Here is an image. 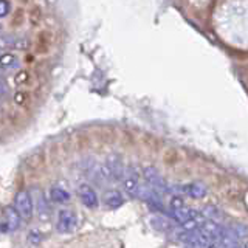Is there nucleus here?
<instances>
[{
	"label": "nucleus",
	"instance_id": "obj_7",
	"mask_svg": "<svg viewBox=\"0 0 248 248\" xmlns=\"http://www.w3.org/2000/svg\"><path fill=\"white\" fill-rule=\"evenodd\" d=\"M22 70V59L14 51H3L2 54V75H16Z\"/></svg>",
	"mask_w": 248,
	"mask_h": 248
},
{
	"label": "nucleus",
	"instance_id": "obj_22",
	"mask_svg": "<svg viewBox=\"0 0 248 248\" xmlns=\"http://www.w3.org/2000/svg\"><path fill=\"white\" fill-rule=\"evenodd\" d=\"M42 17V10L41 6H33L30 10V20H31V25H37L39 20Z\"/></svg>",
	"mask_w": 248,
	"mask_h": 248
},
{
	"label": "nucleus",
	"instance_id": "obj_11",
	"mask_svg": "<svg viewBox=\"0 0 248 248\" xmlns=\"http://www.w3.org/2000/svg\"><path fill=\"white\" fill-rule=\"evenodd\" d=\"M78 196H79L81 202L82 203L93 209V208H98V203H99V200H98V196H96V191L92 188L90 185H81L79 188H78Z\"/></svg>",
	"mask_w": 248,
	"mask_h": 248
},
{
	"label": "nucleus",
	"instance_id": "obj_16",
	"mask_svg": "<svg viewBox=\"0 0 248 248\" xmlns=\"http://www.w3.org/2000/svg\"><path fill=\"white\" fill-rule=\"evenodd\" d=\"M124 203V197L120 191H108L104 196V205L108 209H118Z\"/></svg>",
	"mask_w": 248,
	"mask_h": 248
},
{
	"label": "nucleus",
	"instance_id": "obj_24",
	"mask_svg": "<svg viewBox=\"0 0 248 248\" xmlns=\"http://www.w3.org/2000/svg\"><path fill=\"white\" fill-rule=\"evenodd\" d=\"M8 92H11L10 89H8V82H6V78L3 76L2 78V99L5 101L6 96H8Z\"/></svg>",
	"mask_w": 248,
	"mask_h": 248
},
{
	"label": "nucleus",
	"instance_id": "obj_20",
	"mask_svg": "<svg viewBox=\"0 0 248 248\" xmlns=\"http://www.w3.org/2000/svg\"><path fill=\"white\" fill-rule=\"evenodd\" d=\"M23 22H25V11H23V8H19V10H16L14 14L11 16L10 28L17 30V28L23 27Z\"/></svg>",
	"mask_w": 248,
	"mask_h": 248
},
{
	"label": "nucleus",
	"instance_id": "obj_28",
	"mask_svg": "<svg viewBox=\"0 0 248 248\" xmlns=\"http://www.w3.org/2000/svg\"><path fill=\"white\" fill-rule=\"evenodd\" d=\"M231 248H242V247H240V245H234V247H231Z\"/></svg>",
	"mask_w": 248,
	"mask_h": 248
},
{
	"label": "nucleus",
	"instance_id": "obj_19",
	"mask_svg": "<svg viewBox=\"0 0 248 248\" xmlns=\"http://www.w3.org/2000/svg\"><path fill=\"white\" fill-rule=\"evenodd\" d=\"M230 231L234 234V237L239 240V242H242V240H247L248 239V227H245V225L242 223H232L230 225Z\"/></svg>",
	"mask_w": 248,
	"mask_h": 248
},
{
	"label": "nucleus",
	"instance_id": "obj_13",
	"mask_svg": "<svg viewBox=\"0 0 248 248\" xmlns=\"http://www.w3.org/2000/svg\"><path fill=\"white\" fill-rule=\"evenodd\" d=\"M33 202H34V208H36L37 216L41 217L42 220L48 219L50 217V206H48V202H46L42 191L36 189L34 196H33Z\"/></svg>",
	"mask_w": 248,
	"mask_h": 248
},
{
	"label": "nucleus",
	"instance_id": "obj_5",
	"mask_svg": "<svg viewBox=\"0 0 248 248\" xmlns=\"http://www.w3.org/2000/svg\"><path fill=\"white\" fill-rule=\"evenodd\" d=\"M141 175L137 170V168L129 166L126 168V172L123 175V188L130 196H138L140 189H141Z\"/></svg>",
	"mask_w": 248,
	"mask_h": 248
},
{
	"label": "nucleus",
	"instance_id": "obj_2",
	"mask_svg": "<svg viewBox=\"0 0 248 248\" xmlns=\"http://www.w3.org/2000/svg\"><path fill=\"white\" fill-rule=\"evenodd\" d=\"M143 177L147 183V186H151L152 189H155L158 194H168L172 191V188L168 185V182L163 178V175L158 172L154 166H147L143 169Z\"/></svg>",
	"mask_w": 248,
	"mask_h": 248
},
{
	"label": "nucleus",
	"instance_id": "obj_12",
	"mask_svg": "<svg viewBox=\"0 0 248 248\" xmlns=\"http://www.w3.org/2000/svg\"><path fill=\"white\" fill-rule=\"evenodd\" d=\"M177 189H180L182 194H185V196H188L191 199H196V200L203 199L208 194L206 186L203 183H200V182H192V183H188V185L178 186Z\"/></svg>",
	"mask_w": 248,
	"mask_h": 248
},
{
	"label": "nucleus",
	"instance_id": "obj_17",
	"mask_svg": "<svg viewBox=\"0 0 248 248\" xmlns=\"http://www.w3.org/2000/svg\"><path fill=\"white\" fill-rule=\"evenodd\" d=\"M33 82V75H31L28 70H20V72H17L14 75V84H16V87H19V89H25L28 87V85Z\"/></svg>",
	"mask_w": 248,
	"mask_h": 248
},
{
	"label": "nucleus",
	"instance_id": "obj_15",
	"mask_svg": "<svg viewBox=\"0 0 248 248\" xmlns=\"http://www.w3.org/2000/svg\"><path fill=\"white\" fill-rule=\"evenodd\" d=\"M151 227L155 231H160V232L174 231L172 230V222H170L166 216H154L152 219H151Z\"/></svg>",
	"mask_w": 248,
	"mask_h": 248
},
{
	"label": "nucleus",
	"instance_id": "obj_18",
	"mask_svg": "<svg viewBox=\"0 0 248 248\" xmlns=\"http://www.w3.org/2000/svg\"><path fill=\"white\" fill-rule=\"evenodd\" d=\"M50 199L56 203H65V202L70 199V194L67 189L61 188V186H53L50 189Z\"/></svg>",
	"mask_w": 248,
	"mask_h": 248
},
{
	"label": "nucleus",
	"instance_id": "obj_9",
	"mask_svg": "<svg viewBox=\"0 0 248 248\" xmlns=\"http://www.w3.org/2000/svg\"><path fill=\"white\" fill-rule=\"evenodd\" d=\"M34 53L36 54H46L53 44V34L50 30H41L34 39Z\"/></svg>",
	"mask_w": 248,
	"mask_h": 248
},
{
	"label": "nucleus",
	"instance_id": "obj_25",
	"mask_svg": "<svg viewBox=\"0 0 248 248\" xmlns=\"http://www.w3.org/2000/svg\"><path fill=\"white\" fill-rule=\"evenodd\" d=\"M30 242L31 244H39V242H41V234H39V232H36V231H33V232H31V234H30Z\"/></svg>",
	"mask_w": 248,
	"mask_h": 248
},
{
	"label": "nucleus",
	"instance_id": "obj_23",
	"mask_svg": "<svg viewBox=\"0 0 248 248\" xmlns=\"http://www.w3.org/2000/svg\"><path fill=\"white\" fill-rule=\"evenodd\" d=\"M11 13V2L10 0H0V16L2 19L8 17V14Z\"/></svg>",
	"mask_w": 248,
	"mask_h": 248
},
{
	"label": "nucleus",
	"instance_id": "obj_21",
	"mask_svg": "<svg viewBox=\"0 0 248 248\" xmlns=\"http://www.w3.org/2000/svg\"><path fill=\"white\" fill-rule=\"evenodd\" d=\"M13 101L17 106H25V104H28L30 103V93L27 92V90H23V89H20V90H17L13 95Z\"/></svg>",
	"mask_w": 248,
	"mask_h": 248
},
{
	"label": "nucleus",
	"instance_id": "obj_10",
	"mask_svg": "<svg viewBox=\"0 0 248 248\" xmlns=\"http://www.w3.org/2000/svg\"><path fill=\"white\" fill-rule=\"evenodd\" d=\"M104 163L108 169V172H110L112 182L123 180V175H124V172H126V169H124V165H123V161L118 155H108Z\"/></svg>",
	"mask_w": 248,
	"mask_h": 248
},
{
	"label": "nucleus",
	"instance_id": "obj_14",
	"mask_svg": "<svg viewBox=\"0 0 248 248\" xmlns=\"http://www.w3.org/2000/svg\"><path fill=\"white\" fill-rule=\"evenodd\" d=\"M200 228L209 239L213 240V242H217V239L220 237L222 231H223V227H220L216 220H211V219H206V222L202 225Z\"/></svg>",
	"mask_w": 248,
	"mask_h": 248
},
{
	"label": "nucleus",
	"instance_id": "obj_6",
	"mask_svg": "<svg viewBox=\"0 0 248 248\" xmlns=\"http://www.w3.org/2000/svg\"><path fill=\"white\" fill-rule=\"evenodd\" d=\"M22 216L16 206H5L2 211V232H13L20 227Z\"/></svg>",
	"mask_w": 248,
	"mask_h": 248
},
{
	"label": "nucleus",
	"instance_id": "obj_8",
	"mask_svg": "<svg viewBox=\"0 0 248 248\" xmlns=\"http://www.w3.org/2000/svg\"><path fill=\"white\" fill-rule=\"evenodd\" d=\"M76 225H78V219H76V214L70 209H62L58 216V223H56V228L59 232L62 234H68V232H73L76 230Z\"/></svg>",
	"mask_w": 248,
	"mask_h": 248
},
{
	"label": "nucleus",
	"instance_id": "obj_4",
	"mask_svg": "<svg viewBox=\"0 0 248 248\" xmlns=\"http://www.w3.org/2000/svg\"><path fill=\"white\" fill-rule=\"evenodd\" d=\"M14 206L22 216L23 220H31V217L34 214V202L28 191H20L16 194Z\"/></svg>",
	"mask_w": 248,
	"mask_h": 248
},
{
	"label": "nucleus",
	"instance_id": "obj_3",
	"mask_svg": "<svg viewBox=\"0 0 248 248\" xmlns=\"http://www.w3.org/2000/svg\"><path fill=\"white\" fill-rule=\"evenodd\" d=\"M31 41L14 33L2 34V50L3 51H28L31 48Z\"/></svg>",
	"mask_w": 248,
	"mask_h": 248
},
{
	"label": "nucleus",
	"instance_id": "obj_26",
	"mask_svg": "<svg viewBox=\"0 0 248 248\" xmlns=\"http://www.w3.org/2000/svg\"><path fill=\"white\" fill-rule=\"evenodd\" d=\"M240 247H242V248H248V239H247V240H242V244H240Z\"/></svg>",
	"mask_w": 248,
	"mask_h": 248
},
{
	"label": "nucleus",
	"instance_id": "obj_27",
	"mask_svg": "<svg viewBox=\"0 0 248 248\" xmlns=\"http://www.w3.org/2000/svg\"><path fill=\"white\" fill-rule=\"evenodd\" d=\"M206 248H220V247H219V245H217V244H216V242H213V244H211V245H208V247H206Z\"/></svg>",
	"mask_w": 248,
	"mask_h": 248
},
{
	"label": "nucleus",
	"instance_id": "obj_1",
	"mask_svg": "<svg viewBox=\"0 0 248 248\" xmlns=\"http://www.w3.org/2000/svg\"><path fill=\"white\" fill-rule=\"evenodd\" d=\"M175 239L191 248H206L208 245L213 244V240L202 231V228L192 231H185L180 228L178 231H175Z\"/></svg>",
	"mask_w": 248,
	"mask_h": 248
}]
</instances>
